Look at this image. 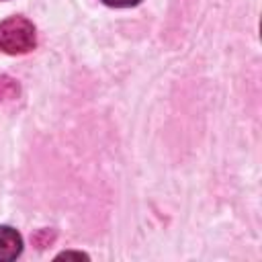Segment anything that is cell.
Masks as SVG:
<instances>
[{"instance_id": "cell-1", "label": "cell", "mask_w": 262, "mask_h": 262, "mask_svg": "<svg viewBox=\"0 0 262 262\" xmlns=\"http://www.w3.org/2000/svg\"><path fill=\"white\" fill-rule=\"evenodd\" d=\"M37 33L31 20L25 16H8L0 23V49L10 55L27 53L35 47Z\"/></svg>"}, {"instance_id": "cell-2", "label": "cell", "mask_w": 262, "mask_h": 262, "mask_svg": "<svg viewBox=\"0 0 262 262\" xmlns=\"http://www.w3.org/2000/svg\"><path fill=\"white\" fill-rule=\"evenodd\" d=\"M23 252V237L16 229L0 225V262H10Z\"/></svg>"}, {"instance_id": "cell-3", "label": "cell", "mask_w": 262, "mask_h": 262, "mask_svg": "<svg viewBox=\"0 0 262 262\" xmlns=\"http://www.w3.org/2000/svg\"><path fill=\"white\" fill-rule=\"evenodd\" d=\"M16 96H18V84H16V80H12L8 76H0V102L14 100Z\"/></svg>"}, {"instance_id": "cell-4", "label": "cell", "mask_w": 262, "mask_h": 262, "mask_svg": "<svg viewBox=\"0 0 262 262\" xmlns=\"http://www.w3.org/2000/svg\"><path fill=\"white\" fill-rule=\"evenodd\" d=\"M102 2L113 8H129V6H137L141 0H102Z\"/></svg>"}]
</instances>
